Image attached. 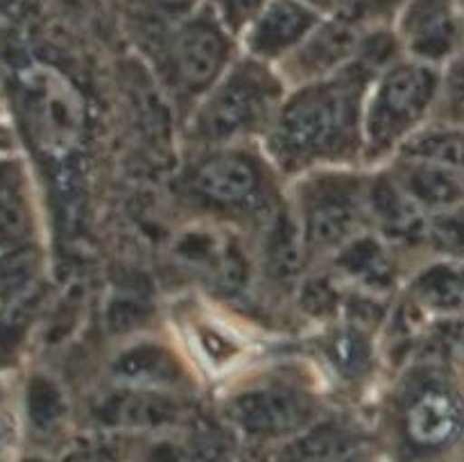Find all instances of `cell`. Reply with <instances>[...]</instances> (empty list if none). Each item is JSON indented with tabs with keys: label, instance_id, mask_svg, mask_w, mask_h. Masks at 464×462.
Returning a JSON list of instances; mask_svg holds the SVG:
<instances>
[{
	"label": "cell",
	"instance_id": "cell-27",
	"mask_svg": "<svg viewBox=\"0 0 464 462\" xmlns=\"http://www.w3.org/2000/svg\"><path fill=\"white\" fill-rule=\"evenodd\" d=\"M213 14L231 34H243L249 23L272 3V0H211Z\"/></svg>",
	"mask_w": 464,
	"mask_h": 462
},
{
	"label": "cell",
	"instance_id": "cell-32",
	"mask_svg": "<svg viewBox=\"0 0 464 462\" xmlns=\"http://www.w3.org/2000/svg\"><path fill=\"white\" fill-rule=\"evenodd\" d=\"M276 462H285V460H276ZM352 462H372V457H370V453H362L361 457H356V460H352Z\"/></svg>",
	"mask_w": 464,
	"mask_h": 462
},
{
	"label": "cell",
	"instance_id": "cell-19",
	"mask_svg": "<svg viewBox=\"0 0 464 462\" xmlns=\"http://www.w3.org/2000/svg\"><path fill=\"white\" fill-rule=\"evenodd\" d=\"M322 353L335 374L344 380H361L374 370V344L370 331L343 322L326 333Z\"/></svg>",
	"mask_w": 464,
	"mask_h": 462
},
{
	"label": "cell",
	"instance_id": "cell-14",
	"mask_svg": "<svg viewBox=\"0 0 464 462\" xmlns=\"http://www.w3.org/2000/svg\"><path fill=\"white\" fill-rule=\"evenodd\" d=\"M320 21L322 14L304 0H272L240 36L247 57L272 66L290 57Z\"/></svg>",
	"mask_w": 464,
	"mask_h": 462
},
{
	"label": "cell",
	"instance_id": "cell-24",
	"mask_svg": "<svg viewBox=\"0 0 464 462\" xmlns=\"http://www.w3.org/2000/svg\"><path fill=\"white\" fill-rule=\"evenodd\" d=\"M426 247L449 256L464 254V213L456 208L430 213Z\"/></svg>",
	"mask_w": 464,
	"mask_h": 462
},
{
	"label": "cell",
	"instance_id": "cell-10",
	"mask_svg": "<svg viewBox=\"0 0 464 462\" xmlns=\"http://www.w3.org/2000/svg\"><path fill=\"white\" fill-rule=\"evenodd\" d=\"M93 419L100 428L121 433H170L186 417L184 403L172 392L113 385L98 394L93 403Z\"/></svg>",
	"mask_w": 464,
	"mask_h": 462
},
{
	"label": "cell",
	"instance_id": "cell-20",
	"mask_svg": "<svg viewBox=\"0 0 464 462\" xmlns=\"http://www.w3.org/2000/svg\"><path fill=\"white\" fill-rule=\"evenodd\" d=\"M411 290L417 306L456 315L464 311V267L453 263H433L417 272Z\"/></svg>",
	"mask_w": 464,
	"mask_h": 462
},
{
	"label": "cell",
	"instance_id": "cell-9",
	"mask_svg": "<svg viewBox=\"0 0 464 462\" xmlns=\"http://www.w3.org/2000/svg\"><path fill=\"white\" fill-rule=\"evenodd\" d=\"M403 442L417 453L451 447L464 430V403L449 385L426 380L403 397L399 412Z\"/></svg>",
	"mask_w": 464,
	"mask_h": 462
},
{
	"label": "cell",
	"instance_id": "cell-21",
	"mask_svg": "<svg viewBox=\"0 0 464 462\" xmlns=\"http://www.w3.org/2000/svg\"><path fill=\"white\" fill-rule=\"evenodd\" d=\"M394 157L415 159L451 170L464 177V131L460 130H417Z\"/></svg>",
	"mask_w": 464,
	"mask_h": 462
},
{
	"label": "cell",
	"instance_id": "cell-1",
	"mask_svg": "<svg viewBox=\"0 0 464 462\" xmlns=\"http://www.w3.org/2000/svg\"><path fill=\"white\" fill-rule=\"evenodd\" d=\"M376 75L356 57L335 75L290 86L263 136L267 161L302 177L362 157V109Z\"/></svg>",
	"mask_w": 464,
	"mask_h": 462
},
{
	"label": "cell",
	"instance_id": "cell-11",
	"mask_svg": "<svg viewBox=\"0 0 464 462\" xmlns=\"http://www.w3.org/2000/svg\"><path fill=\"white\" fill-rule=\"evenodd\" d=\"M362 34L365 32H362L361 23L349 21L340 14L326 18V21L322 18L320 25L308 34V39L281 62L284 66L281 77L285 80V84L290 82L293 86H299L335 75L356 59Z\"/></svg>",
	"mask_w": 464,
	"mask_h": 462
},
{
	"label": "cell",
	"instance_id": "cell-23",
	"mask_svg": "<svg viewBox=\"0 0 464 462\" xmlns=\"http://www.w3.org/2000/svg\"><path fill=\"white\" fill-rule=\"evenodd\" d=\"M27 408H30L32 424L44 433L57 428L68 410L62 390L45 379L32 380L30 392H27Z\"/></svg>",
	"mask_w": 464,
	"mask_h": 462
},
{
	"label": "cell",
	"instance_id": "cell-2",
	"mask_svg": "<svg viewBox=\"0 0 464 462\" xmlns=\"http://www.w3.org/2000/svg\"><path fill=\"white\" fill-rule=\"evenodd\" d=\"M288 89L270 63L238 59L195 104L188 122L190 140L198 148L211 149L266 136Z\"/></svg>",
	"mask_w": 464,
	"mask_h": 462
},
{
	"label": "cell",
	"instance_id": "cell-30",
	"mask_svg": "<svg viewBox=\"0 0 464 462\" xmlns=\"http://www.w3.org/2000/svg\"><path fill=\"white\" fill-rule=\"evenodd\" d=\"M62 462H118V456L109 447H80L68 453Z\"/></svg>",
	"mask_w": 464,
	"mask_h": 462
},
{
	"label": "cell",
	"instance_id": "cell-4",
	"mask_svg": "<svg viewBox=\"0 0 464 462\" xmlns=\"http://www.w3.org/2000/svg\"><path fill=\"white\" fill-rule=\"evenodd\" d=\"M367 179L347 166L320 168L302 175L295 213L308 256L331 258L352 236L365 229Z\"/></svg>",
	"mask_w": 464,
	"mask_h": 462
},
{
	"label": "cell",
	"instance_id": "cell-22",
	"mask_svg": "<svg viewBox=\"0 0 464 462\" xmlns=\"http://www.w3.org/2000/svg\"><path fill=\"white\" fill-rule=\"evenodd\" d=\"M347 288L335 279L334 274H313L304 276L297 285L299 306L306 315L317 320H329V317L343 315Z\"/></svg>",
	"mask_w": 464,
	"mask_h": 462
},
{
	"label": "cell",
	"instance_id": "cell-6",
	"mask_svg": "<svg viewBox=\"0 0 464 462\" xmlns=\"http://www.w3.org/2000/svg\"><path fill=\"white\" fill-rule=\"evenodd\" d=\"M225 417L252 442L293 439L320 419L317 397L295 379L270 376L236 390L225 401Z\"/></svg>",
	"mask_w": 464,
	"mask_h": 462
},
{
	"label": "cell",
	"instance_id": "cell-29",
	"mask_svg": "<svg viewBox=\"0 0 464 462\" xmlns=\"http://www.w3.org/2000/svg\"><path fill=\"white\" fill-rule=\"evenodd\" d=\"M406 0H340V16L349 18L353 23H365L381 21V18L390 16L397 12Z\"/></svg>",
	"mask_w": 464,
	"mask_h": 462
},
{
	"label": "cell",
	"instance_id": "cell-13",
	"mask_svg": "<svg viewBox=\"0 0 464 462\" xmlns=\"http://www.w3.org/2000/svg\"><path fill=\"white\" fill-rule=\"evenodd\" d=\"M331 274L353 293L385 297L401 276L397 249L365 226L331 256Z\"/></svg>",
	"mask_w": 464,
	"mask_h": 462
},
{
	"label": "cell",
	"instance_id": "cell-17",
	"mask_svg": "<svg viewBox=\"0 0 464 462\" xmlns=\"http://www.w3.org/2000/svg\"><path fill=\"white\" fill-rule=\"evenodd\" d=\"M390 172L401 188L429 213L456 208L464 199V177L433 163L394 157Z\"/></svg>",
	"mask_w": 464,
	"mask_h": 462
},
{
	"label": "cell",
	"instance_id": "cell-3",
	"mask_svg": "<svg viewBox=\"0 0 464 462\" xmlns=\"http://www.w3.org/2000/svg\"><path fill=\"white\" fill-rule=\"evenodd\" d=\"M440 91V72L430 63L403 57L372 82L362 109V157H394L421 130Z\"/></svg>",
	"mask_w": 464,
	"mask_h": 462
},
{
	"label": "cell",
	"instance_id": "cell-28",
	"mask_svg": "<svg viewBox=\"0 0 464 462\" xmlns=\"http://www.w3.org/2000/svg\"><path fill=\"white\" fill-rule=\"evenodd\" d=\"M36 272L34 252H16L0 265V293L16 294L27 288Z\"/></svg>",
	"mask_w": 464,
	"mask_h": 462
},
{
	"label": "cell",
	"instance_id": "cell-15",
	"mask_svg": "<svg viewBox=\"0 0 464 462\" xmlns=\"http://www.w3.org/2000/svg\"><path fill=\"white\" fill-rule=\"evenodd\" d=\"M109 370L113 383L127 388L179 394L193 383L179 353L157 340H134L125 344L113 356Z\"/></svg>",
	"mask_w": 464,
	"mask_h": 462
},
{
	"label": "cell",
	"instance_id": "cell-18",
	"mask_svg": "<svg viewBox=\"0 0 464 462\" xmlns=\"http://www.w3.org/2000/svg\"><path fill=\"white\" fill-rule=\"evenodd\" d=\"M27 91L32 125L36 127L41 139L54 148L71 143L80 131V107L72 98V91L59 84L27 86Z\"/></svg>",
	"mask_w": 464,
	"mask_h": 462
},
{
	"label": "cell",
	"instance_id": "cell-31",
	"mask_svg": "<svg viewBox=\"0 0 464 462\" xmlns=\"http://www.w3.org/2000/svg\"><path fill=\"white\" fill-rule=\"evenodd\" d=\"M306 5H311L313 9H317V12H335L338 14L340 9V0H304Z\"/></svg>",
	"mask_w": 464,
	"mask_h": 462
},
{
	"label": "cell",
	"instance_id": "cell-5",
	"mask_svg": "<svg viewBox=\"0 0 464 462\" xmlns=\"http://www.w3.org/2000/svg\"><path fill=\"white\" fill-rule=\"evenodd\" d=\"M267 157L261 159L243 145L204 149L202 157L188 168V193L202 207L216 213L236 216H270L272 179ZM272 166V163H270Z\"/></svg>",
	"mask_w": 464,
	"mask_h": 462
},
{
	"label": "cell",
	"instance_id": "cell-7",
	"mask_svg": "<svg viewBox=\"0 0 464 462\" xmlns=\"http://www.w3.org/2000/svg\"><path fill=\"white\" fill-rule=\"evenodd\" d=\"M166 50L175 84L199 100L234 63V34L213 9L198 12L175 25Z\"/></svg>",
	"mask_w": 464,
	"mask_h": 462
},
{
	"label": "cell",
	"instance_id": "cell-26",
	"mask_svg": "<svg viewBox=\"0 0 464 462\" xmlns=\"http://www.w3.org/2000/svg\"><path fill=\"white\" fill-rule=\"evenodd\" d=\"M27 229H30V220H27L21 197L5 184L0 188V245L9 247V245L21 243L27 236Z\"/></svg>",
	"mask_w": 464,
	"mask_h": 462
},
{
	"label": "cell",
	"instance_id": "cell-25",
	"mask_svg": "<svg viewBox=\"0 0 464 462\" xmlns=\"http://www.w3.org/2000/svg\"><path fill=\"white\" fill-rule=\"evenodd\" d=\"M139 18L154 25H179L198 14L202 0H127Z\"/></svg>",
	"mask_w": 464,
	"mask_h": 462
},
{
	"label": "cell",
	"instance_id": "cell-12",
	"mask_svg": "<svg viewBox=\"0 0 464 462\" xmlns=\"http://www.w3.org/2000/svg\"><path fill=\"white\" fill-rule=\"evenodd\" d=\"M367 225L394 249L426 247L430 213L424 211L390 170L367 179Z\"/></svg>",
	"mask_w": 464,
	"mask_h": 462
},
{
	"label": "cell",
	"instance_id": "cell-8",
	"mask_svg": "<svg viewBox=\"0 0 464 462\" xmlns=\"http://www.w3.org/2000/svg\"><path fill=\"white\" fill-rule=\"evenodd\" d=\"M172 254L181 267L193 270L220 294H238L252 279V261L240 240L213 222L184 226L175 236Z\"/></svg>",
	"mask_w": 464,
	"mask_h": 462
},
{
	"label": "cell",
	"instance_id": "cell-16",
	"mask_svg": "<svg viewBox=\"0 0 464 462\" xmlns=\"http://www.w3.org/2000/svg\"><path fill=\"white\" fill-rule=\"evenodd\" d=\"M306 240L295 208H275L267 217L261 261L267 279L276 285H299L308 261Z\"/></svg>",
	"mask_w": 464,
	"mask_h": 462
}]
</instances>
